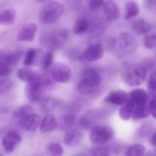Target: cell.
Listing matches in <instances>:
<instances>
[{
	"instance_id": "6da1fadb",
	"label": "cell",
	"mask_w": 156,
	"mask_h": 156,
	"mask_svg": "<svg viewBox=\"0 0 156 156\" xmlns=\"http://www.w3.org/2000/svg\"><path fill=\"white\" fill-rule=\"evenodd\" d=\"M101 82V77L97 70L91 68L87 69L82 74L78 90L82 94H92L97 89Z\"/></svg>"
},
{
	"instance_id": "7a4b0ae2",
	"label": "cell",
	"mask_w": 156,
	"mask_h": 156,
	"mask_svg": "<svg viewBox=\"0 0 156 156\" xmlns=\"http://www.w3.org/2000/svg\"><path fill=\"white\" fill-rule=\"evenodd\" d=\"M64 12L65 7L61 3L56 2L48 3L40 11L39 22L43 25L55 23L62 16Z\"/></svg>"
},
{
	"instance_id": "3957f363",
	"label": "cell",
	"mask_w": 156,
	"mask_h": 156,
	"mask_svg": "<svg viewBox=\"0 0 156 156\" xmlns=\"http://www.w3.org/2000/svg\"><path fill=\"white\" fill-rule=\"evenodd\" d=\"M69 33L66 29H59L46 34L41 37L44 46L51 50L61 48L66 43Z\"/></svg>"
},
{
	"instance_id": "277c9868",
	"label": "cell",
	"mask_w": 156,
	"mask_h": 156,
	"mask_svg": "<svg viewBox=\"0 0 156 156\" xmlns=\"http://www.w3.org/2000/svg\"><path fill=\"white\" fill-rule=\"evenodd\" d=\"M48 82L43 78L37 77L29 82L25 88V94L28 100L36 103L41 100L43 91Z\"/></svg>"
},
{
	"instance_id": "5b68a950",
	"label": "cell",
	"mask_w": 156,
	"mask_h": 156,
	"mask_svg": "<svg viewBox=\"0 0 156 156\" xmlns=\"http://www.w3.org/2000/svg\"><path fill=\"white\" fill-rule=\"evenodd\" d=\"M147 71L144 67L136 66L126 70L123 74V79L126 83L131 87L140 86L146 79Z\"/></svg>"
},
{
	"instance_id": "8992f818",
	"label": "cell",
	"mask_w": 156,
	"mask_h": 156,
	"mask_svg": "<svg viewBox=\"0 0 156 156\" xmlns=\"http://www.w3.org/2000/svg\"><path fill=\"white\" fill-rule=\"evenodd\" d=\"M114 136L112 127L107 126H97L93 128L90 132V137L93 143L101 145L106 143Z\"/></svg>"
},
{
	"instance_id": "52a82bcc",
	"label": "cell",
	"mask_w": 156,
	"mask_h": 156,
	"mask_svg": "<svg viewBox=\"0 0 156 156\" xmlns=\"http://www.w3.org/2000/svg\"><path fill=\"white\" fill-rule=\"evenodd\" d=\"M50 75L53 80L59 83H65L70 80L72 72L66 64L57 63L50 67Z\"/></svg>"
},
{
	"instance_id": "ba28073f",
	"label": "cell",
	"mask_w": 156,
	"mask_h": 156,
	"mask_svg": "<svg viewBox=\"0 0 156 156\" xmlns=\"http://www.w3.org/2000/svg\"><path fill=\"white\" fill-rule=\"evenodd\" d=\"M41 122V117L37 114H32L20 119L18 124L24 130L33 132L37 130Z\"/></svg>"
},
{
	"instance_id": "9c48e42d",
	"label": "cell",
	"mask_w": 156,
	"mask_h": 156,
	"mask_svg": "<svg viewBox=\"0 0 156 156\" xmlns=\"http://www.w3.org/2000/svg\"><path fill=\"white\" fill-rule=\"evenodd\" d=\"M21 142V137L18 133L10 132L5 136L2 145L5 151L8 153H12L16 149Z\"/></svg>"
},
{
	"instance_id": "30bf717a",
	"label": "cell",
	"mask_w": 156,
	"mask_h": 156,
	"mask_svg": "<svg viewBox=\"0 0 156 156\" xmlns=\"http://www.w3.org/2000/svg\"><path fill=\"white\" fill-rule=\"evenodd\" d=\"M37 31L34 23H28L24 25L17 33L16 38L19 41L31 42L33 41Z\"/></svg>"
},
{
	"instance_id": "8fae6325",
	"label": "cell",
	"mask_w": 156,
	"mask_h": 156,
	"mask_svg": "<svg viewBox=\"0 0 156 156\" xmlns=\"http://www.w3.org/2000/svg\"><path fill=\"white\" fill-rule=\"evenodd\" d=\"M83 134L78 129H72L66 133L64 136L65 144L69 147H76L83 141Z\"/></svg>"
},
{
	"instance_id": "7c38bea8",
	"label": "cell",
	"mask_w": 156,
	"mask_h": 156,
	"mask_svg": "<svg viewBox=\"0 0 156 156\" xmlns=\"http://www.w3.org/2000/svg\"><path fill=\"white\" fill-rule=\"evenodd\" d=\"M103 54L104 48L101 44H92L85 49L84 57L87 61L93 62L101 58Z\"/></svg>"
},
{
	"instance_id": "4fadbf2b",
	"label": "cell",
	"mask_w": 156,
	"mask_h": 156,
	"mask_svg": "<svg viewBox=\"0 0 156 156\" xmlns=\"http://www.w3.org/2000/svg\"><path fill=\"white\" fill-rule=\"evenodd\" d=\"M129 94L122 90H117L110 93L105 98V102L115 105H122L128 100Z\"/></svg>"
},
{
	"instance_id": "5bb4252c",
	"label": "cell",
	"mask_w": 156,
	"mask_h": 156,
	"mask_svg": "<svg viewBox=\"0 0 156 156\" xmlns=\"http://www.w3.org/2000/svg\"><path fill=\"white\" fill-rule=\"evenodd\" d=\"M107 22L101 18L93 19L89 23V28L87 32L91 37L98 36L103 34L107 28Z\"/></svg>"
},
{
	"instance_id": "9a60e30c",
	"label": "cell",
	"mask_w": 156,
	"mask_h": 156,
	"mask_svg": "<svg viewBox=\"0 0 156 156\" xmlns=\"http://www.w3.org/2000/svg\"><path fill=\"white\" fill-rule=\"evenodd\" d=\"M103 12L106 19L109 21L116 20L120 15V9L113 0H107L103 4Z\"/></svg>"
},
{
	"instance_id": "2e32d148",
	"label": "cell",
	"mask_w": 156,
	"mask_h": 156,
	"mask_svg": "<svg viewBox=\"0 0 156 156\" xmlns=\"http://www.w3.org/2000/svg\"><path fill=\"white\" fill-rule=\"evenodd\" d=\"M128 100L133 102L135 105L146 104L148 101V93L144 89H135L129 93Z\"/></svg>"
},
{
	"instance_id": "e0dca14e",
	"label": "cell",
	"mask_w": 156,
	"mask_h": 156,
	"mask_svg": "<svg viewBox=\"0 0 156 156\" xmlns=\"http://www.w3.org/2000/svg\"><path fill=\"white\" fill-rule=\"evenodd\" d=\"M57 122L54 115L48 114L46 115L41 121L40 131L42 133L49 132L56 128Z\"/></svg>"
},
{
	"instance_id": "ac0fdd59",
	"label": "cell",
	"mask_w": 156,
	"mask_h": 156,
	"mask_svg": "<svg viewBox=\"0 0 156 156\" xmlns=\"http://www.w3.org/2000/svg\"><path fill=\"white\" fill-rule=\"evenodd\" d=\"M22 55V51L19 50L7 52L0 56V60L11 67L18 63Z\"/></svg>"
},
{
	"instance_id": "d6986e66",
	"label": "cell",
	"mask_w": 156,
	"mask_h": 156,
	"mask_svg": "<svg viewBox=\"0 0 156 156\" xmlns=\"http://www.w3.org/2000/svg\"><path fill=\"white\" fill-rule=\"evenodd\" d=\"M133 41V36L129 33L122 32L121 33L118 38L113 41L115 46H118L121 49H125L130 46Z\"/></svg>"
},
{
	"instance_id": "ffe728a7",
	"label": "cell",
	"mask_w": 156,
	"mask_h": 156,
	"mask_svg": "<svg viewBox=\"0 0 156 156\" xmlns=\"http://www.w3.org/2000/svg\"><path fill=\"white\" fill-rule=\"evenodd\" d=\"M151 114L149 105L146 104L135 105L132 117L134 120H139L147 118Z\"/></svg>"
},
{
	"instance_id": "44dd1931",
	"label": "cell",
	"mask_w": 156,
	"mask_h": 156,
	"mask_svg": "<svg viewBox=\"0 0 156 156\" xmlns=\"http://www.w3.org/2000/svg\"><path fill=\"white\" fill-rule=\"evenodd\" d=\"M132 28L134 31L138 34H144L149 33L152 27L149 23L143 19L136 20L132 25Z\"/></svg>"
},
{
	"instance_id": "7402d4cb",
	"label": "cell",
	"mask_w": 156,
	"mask_h": 156,
	"mask_svg": "<svg viewBox=\"0 0 156 156\" xmlns=\"http://www.w3.org/2000/svg\"><path fill=\"white\" fill-rule=\"evenodd\" d=\"M16 13L13 8H7L0 13V25H9L14 22Z\"/></svg>"
},
{
	"instance_id": "603a6c76",
	"label": "cell",
	"mask_w": 156,
	"mask_h": 156,
	"mask_svg": "<svg viewBox=\"0 0 156 156\" xmlns=\"http://www.w3.org/2000/svg\"><path fill=\"white\" fill-rule=\"evenodd\" d=\"M134 106L133 103L128 100L119 109V115L120 118L124 121L129 120L133 115Z\"/></svg>"
},
{
	"instance_id": "cb8c5ba5",
	"label": "cell",
	"mask_w": 156,
	"mask_h": 156,
	"mask_svg": "<svg viewBox=\"0 0 156 156\" xmlns=\"http://www.w3.org/2000/svg\"><path fill=\"white\" fill-rule=\"evenodd\" d=\"M90 21L86 17L79 18L75 22L73 26V33L76 35L85 34L88 31Z\"/></svg>"
},
{
	"instance_id": "d4e9b609",
	"label": "cell",
	"mask_w": 156,
	"mask_h": 156,
	"mask_svg": "<svg viewBox=\"0 0 156 156\" xmlns=\"http://www.w3.org/2000/svg\"><path fill=\"white\" fill-rule=\"evenodd\" d=\"M139 13V6L137 3L134 1H130L125 5L124 19L126 20H129L136 16Z\"/></svg>"
},
{
	"instance_id": "484cf974",
	"label": "cell",
	"mask_w": 156,
	"mask_h": 156,
	"mask_svg": "<svg viewBox=\"0 0 156 156\" xmlns=\"http://www.w3.org/2000/svg\"><path fill=\"white\" fill-rule=\"evenodd\" d=\"M34 111V109L32 106L25 104L22 105L16 109L13 112L12 116L15 119L20 120L26 116L32 114Z\"/></svg>"
},
{
	"instance_id": "4316f807",
	"label": "cell",
	"mask_w": 156,
	"mask_h": 156,
	"mask_svg": "<svg viewBox=\"0 0 156 156\" xmlns=\"http://www.w3.org/2000/svg\"><path fill=\"white\" fill-rule=\"evenodd\" d=\"M17 77L21 80L28 82L34 80L36 75L31 70L27 68H23L17 71Z\"/></svg>"
},
{
	"instance_id": "83f0119b",
	"label": "cell",
	"mask_w": 156,
	"mask_h": 156,
	"mask_svg": "<svg viewBox=\"0 0 156 156\" xmlns=\"http://www.w3.org/2000/svg\"><path fill=\"white\" fill-rule=\"evenodd\" d=\"M145 147L141 144H135L131 146L126 153V156H142L145 153Z\"/></svg>"
},
{
	"instance_id": "f1b7e54d",
	"label": "cell",
	"mask_w": 156,
	"mask_h": 156,
	"mask_svg": "<svg viewBox=\"0 0 156 156\" xmlns=\"http://www.w3.org/2000/svg\"><path fill=\"white\" fill-rule=\"evenodd\" d=\"M148 94L156 99V72L152 73L148 78L147 83Z\"/></svg>"
},
{
	"instance_id": "f546056e",
	"label": "cell",
	"mask_w": 156,
	"mask_h": 156,
	"mask_svg": "<svg viewBox=\"0 0 156 156\" xmlns=\"http://www.w3.org/2000/svg\"><path fill=\"white\" fill-rule=\"evenodd\" d=\"M48 154L53 156H61L64 153L63 147L58 143H52L49 144L47 147Z\"/></svg>"
},
{
	"instance_id": "4dcf8cb0",
	"label": "cell",
	"mask_w": 156,
	"mask_h": 156,
	"mask_svg": "<svg viewBox=\"0 0 156 156\" xmlns=\"http://www.w3.org/2000/svg\"><path fill=\"white\" fill-rule=\"evenodd\" d=\"M154 129L153 125L151 123L147 122L141 125L139 131V135L141 138H145L151 134Z\"/></svg>"
},
{
	"instance_id": "1f68e13d",
	"label": "cell",
	"mask_w": 156,
	"mask_h": 156,
	"mask_svg": "<svg viewBox=\"0 0 156 156\" xmlns=\"http://www.w3.org/2000/svg\"><path fill=\"white\" fill-rule=\"evenodd\" d=\"M13 81L6 77L0 78V93H5L10 91L13 86Z\"/></svg>"
},
{
	"instance_id": "d6a6232c",
	"label": "cell",
	"mask_w": 156,
	"mask_h": 156,
	"mask_svg": "<svg viewBox=\"0 0 156 156\" xmlns=\"http://www.w3.org/2000/svg\"><path fill=\"white\" fill-rule=\"evenodd\" d=\"M37 51L35 49H31L28 50L26 55L23 60L24 65L26 67H31L35 60L36 58Z\"/></svg>"
},
{
	"instance_id": "836d02e7",
	"label": "cell",
	"mask_w": 156,
	"mask_h": 156,
	"mask_svg": "<svg viewBox=\"0 0 156 156\" xmlns=\"http://www.w3.org/2000/svg\"><path fill=\"white\" fill-rule=\"evenodd\" d=\"M54 60V55L52 52L50 51L46 52L42 60V66L43 68L45 70L50 68L53 65Z\"/></svg>"
},
{
	"instance_id": "e575fe53",
	"label": "cell",
	"mask_w": 156,
	"mask_h": 156,
	"mask_svg": "<svg viewBox=\"0 0 156 156\" xmlns=\"http://www.w3.org/2000/svg\"><path fill=\"white\" fill-rule=\"evenodd\" d=\"M56 104V102L52 98H48L44 100L41 103V108L45 112L52 111Z\"/></svg>"
},
{
	"instance_id": "d590c367",
	"label": "cell",
	"mask_w": 156,
	"mask_h": 156,
	"mask_svg": "<svg viewBox=\"0 0 156 156\" xmlns=\"http://www.w3.org/2000/svg\"><path fill=\"white\" fill-rule=\"evenodd\" d=\"M145 47L147 49L154 48L156 47V34L149 35L145 38L144 40Z\"/></svg>"
},
{
	"instance_id": "8d00e7d4",
	"label": "cell",
	"mask_w": 156,
	"mask_h": 156,
	"mask_svg": "<svg viewBox=\"0 0 156 156\" xmlns=\"http://www.w3.org/2000/svg\"><path fill=\"white\" fill-rule=\"evenodd\" d=\"M76 122V118L74 115L70 114H66L64 115L62 120V126L68 127L74 124Z\"/></svg>"
},
{
	"instance_id": "74e56055",
	"label": "cell",
	"mask_w": 156,
	"mask_h": 156,
	"mask_svg": "<svg viewBox=\"0 0 156 156\" xmlns=\"http://www.w3.org/2000/svg\"><path fill=\"white\" fill-rule=\"evenodd\" d=\"M11 67L0 60V78L7 77L11 74Z\"/></svg>"
},
{
	"instance_id": "f35d334b",
	"label": "cell",
	"mask_w": 156,
	"mask_h": 156,
	"mask_svg": "<svg viewBox=\"0 0 156 156\" xmlns=\"http://www.w3.org/2000/svg\"><path fill=\"white\" fill-rule=\"evenodd\" d=\"M104 2L105 0H89L88 8L90 11H96L103 5Z\"/></svg>"
},
{
	"instance_id": "ab89813d",
	"label": "cell",
	"mask_w": 156,
	"mask_h": 156,
	"mask_svg": "<svg viewBox=\"0 0 156 156\" xmlns=\"http://www.w3.org/2000/svg\"><path fill=\"white\" fill-rule=\"evenodd\" d=\"M109 154V150L106 147H101L95 150L94 153L93 155L98 156H108Z\"/></svg>"
},
{
	"instance_id": "60d3db41",
	"label": "cell",
	"mask_w": 156,
	"mask_h": 156,
	"mask_svg": "<svg viewBox=\"0 0 156 156\" xmlns=\"http://www.w3.org/2000/svg\"><path fill=\"white\" fill-rule=\"evenodd\" d=\"M149 109L152 116L156 119V99H154L151 100L149 102Z\"/></svg>"
},
{
	"instance_id": "b9f144b4",
	"label": "cell",
	"mask_w": 156,
	"mask_h": 156,
	"mask_svg": "<svg viewBox=\"0 0 156 156\" xmlns=\"http://www.w3.org/2000/svg\"><path fill=\"white\" fill-rule=\"evenodd\" d=\"M150 142L153 146L156 147V132H154L151 136Z\"/></svg>"
},
{
	"instance_id": "7bdbcfd3",
	"label": "cell",
	"mask_w": 156,
	"mask_h": 156,
	"mask_svg": "<svg viewBox=\"0 0 156 156\" xmlns=\"http://www.w3.org/2000/svg\"><path fill=\"white\" fill-rule=\"evenodd\" d=\"M147 3L150 6L156 5V0H146Z\"/></svg>"
},
{
	"instance_id": "ee69618b",
	"label": "cell",
	"mask_w": 156,
	"mask_h": 156,
	"mask_svg": "<svg viewBox=\"0 0 156 156\" xmlns=\"http://www.w3.org/2000/svg\"><path fill=\"white\" fill-rule=\"evenodd\" d=\"M35 1L38 3H42L47 1V0H35Z\"/></svg>"
},
{
	"instance_id": "f6af8a7d",
	"label": "cell",
	"mask_w": 156,
	"mask_h": 156,
	"mask_svg": "<svg viewBox=\"0 0 156 156\" xmlns=\"http://www.w3.org/2000/svg\"><path fill=\"white\" fill-rule=\"evenodd\" d=\"M0 56H1V50H0Z\"/></svg>"
}]
</instances>
